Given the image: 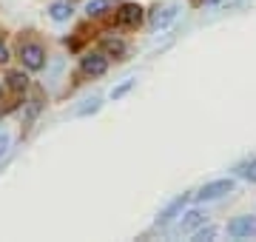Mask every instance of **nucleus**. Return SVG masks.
Listing matches in <instances>:
<instances>
[{
	"label": "nucleus",
	"mask_w": 256,
	"mask_h": 242,
	"mask_svg": "<svg viewBox=\"0 0 256 242\" xmlns=\"http://www.w3.org/2000/svg\"><path fill=\"white\" fill-rule=\"evenodd\" d=\"M236 188V182L234 180H214V182H205V186L194 194V200L196 202H210V200H220V196H225V194H230Z\"/></svg>",
	"instance_id": "f257e3e1"
},
{
	"label": "nucleus",
	"mask_w": 256,
	"mask_h": 242,
	"mask_svg": "<svg viewBox=\"0 0 256 242\" xmlns=\"http://www.w3.org/2000/svg\"><path fill=\"white\" fill-rule=\"evenodd\" d=\"M20 60H23V66H26L28 72H40L46 66V52L37 43H23L20 46Z\"/></svg>",
	"instance_id": "f03ea898"
},
{
	"label": "nucleus",
	"mask_w": 256,
	"mask_h": 242,
	"mask_svg": "<svg viewBox=\"0 0 256 242\" xmlns=\"http://www.w3.org/2000/svg\"><path fill=\"white\" fill-rule=\"evenodd\" d=\"M80 68H82V74H88V77H102L108 72V57L102 52H88L80 60Z\"/></svg>",
	"instance_id": "7ed1b4c3"
},
{
	"label": "nucleus",
	"mask_w": 256,
	"mask_h": 242,
	"mask_svg": "<svg viewBox=\"0 0 256 242\" xmlns=\"http://www.w3.org/2000/svg\"><path fill=\"white\" fill-rule=\"evenodd\" d=\"M256 234V216H236L228 222V236L242 240V236H254Z\"/></svg>",
	"instance_id": "20e7f679"
},
{
	"label": "nucleus",
	"mask_w": 256,
	"mask_h": 242,
	"mask_svg": "<svg viewBox=\"0 0 256 242\" xmlns=\"http://www.w3.org/2000/svg\"><path fill=\"white\" fill-rule=\"evenodd\" d=\"M180 14V6L176 3H162V6H154V12H151V26L154 28H165L171 20Z\"/></svg>",
	"instance_id": "39448f33"
},
{
	"label": "nucleus",
	"mask_w": 256,
	"mask_h": 242,
	"mask_svg": "<svg viewBox=\"0 0 256 242\" xmlns=\"http://www.w3.org/2000/svg\"><path fill=\"white\" fill-rule=\"evenodd\" d=\"M188 200H191V196H188V194H182V196H176L174 202H171V205H168V208H165V211H162V214L156 216V222H154V225H156V228H162V225H168V222H174L176 216L182 214V208H185V205H188Z\"/></svg>",
	"instance_id": "423d86ee"
},
{
	"label": "nucleus",
	"mask_w": 256,
	"mask_h": 242,
	"mask_svg": "<svg viewBox=\"0 0 256 242\" xmlns=\"http://www.w3.org/2000/svg\"><path fill=\"white\" fill-rule=\"evenodd\" d=\"M117 20H120V26H140L142 9H140L137 3H122L120 12H117Z\"/></svg>",
	"instance_id": "0eeeda50"
},
{
	"label": "nucleus",
	"mask_w": 256,
	"mask_h": 242,
	"mask_svg": "<svg viewBox=\"0 0 256 242\" xmlns=\"http://www.w3.org/2000/svg\"><path fill=\"white\" fill-rule=\"evenodd\" d=\"M205 216L208 214H202V211H188L180 220V225H176V234H194L200 225H205Z\"/></svg>",
	"instance_id": "6e6552de"
},
{
	"label": "nucleus",
	"mask_w": 256,
	"mask_h": 242,
	"mask_svg": "<svg viewBox=\"0 0 256 242\" xmlns=\"http://www.w3.org/2000/svg\"><path fill=\"white\" fill-rule=\"evenodd\" d=\"M126 43H122V40L120 38H106L102 40V54L106 57H114V60H120V57H126Z\"/></svg>",
	"instance_id": "1a4fd4ad"
},
{
	"label": "nucleus",
	"mask_w": 256,
	"mask_h": 242,
	"mask_svg": "<svg viewBox=\"0 0 256 242\" xmlns=\"http://www.w3.org/2000/svg\"><path fill=\"white\" fill-rule=\"evenodd\" d=\"M6 88L14 92V94H23L28 88V77L23 74V72H9V74H6Z\"/></svg>",
	"instance_id": "9d476101"
},
{
	"label": "nucleus",
	"mask_w": 256,
	"mask_h": 242,
	"mask_svg": "<svg viewBox=\"0 0 256 242\" xmlns=\"http://www.w3.org/2000/svg\"><path fill=\"white\" fill-rule=\"evenodd\" d=\"M48 14H52V20H57V23H63V20L72 18V3H66V0H60V3H52V9H48Z\"/></svg>",
	"instance_id": "9b49d317"
},
{
	"label": "nucleus",
	"mask_w": 256,
	"mask_h": 242,
	"mask_svg": "<svg viewBox=\"0 0 256 242\" xmlns=\"http://www.w3.org/2000/svg\"><path fill=\"white\" fill-rule=\"evenodd\" d=\"M108 9H111V0H88L86 3V14L88 18H102Z\"/></svg>",
	"instance_id": "f8f14e48"
},
{
	"label": "nucleus",
	"mask_w": 256,
	"mask_h": 242,
	"mask_svg": "<svg viewBox=\"0 0 256 242\" xmlns=\"http://www.w3.org/2000/svg\"><path fill=\"white\" fill-rule=\"evenodd\" d=\"M236 174L248 182H256V160H248V162H239L236 166Z\"/></svg>",
	"instance_id": "ddd939ff"
},
{
	"label": "nucleus",
	"mask_w": 256,
	"mask_h": 242,
	"mask_svg": "<svg viewBox=\"0 0 256 242\" xmlns=\"http://www.w3.org/2000/svg\"><path fill=\"white\" fill-rule=\"evenodd\" d=\"M214 236H216V228H214V225H208V228H205V225H200V228L194 231V240H196V242L214 240Z\"/></svg>",
	"instance_id": "4468645a"
},
{
	"label": "nucleus",
	"mask_w": 256,
	"mask_h": 242,
	"mask_svg": "<svg viewBox=\"0 0 256 242\" xmlns=\"http://www.w3.org/2000/svg\"><path fill=\"white\" fill-rule=\"evenodd\" d=\"M131 88H134V80H126V83L114 86V88H111V100H120V97H126Z\"/></svg>",
	"instance_id": "2eb2a0df"
},
{
	"label": "nucleus",
	"mask_w": 256,
	"mask_h": 242,
	"mask_svg": "<svg viewBox=\"0 0 256 242\" xmlns=\"http://www.w3.org/2000/svg\"><path fill=\"white\" fill-rule=\"evenodd\" d=\"M94 112H100V100H97V97L86 100V106H80V108H77V114H94Z\"/></svg>",
	"instance_id": "dca6fc26"
},
{
	"label": "nucleus",
	"mask_w": 256,
	"mask_h": 242,
	"mask_svg": "<svg viewBox=\"0 0 256 242\" xmlns=\"http://www.w3.org/2000/svg\"><path fill=\"white\" fill-rule=\"evenodd\" d=\"M9 148V134L6 131H0V157H3V151Z\"/></svg>",
	"instance_id": "f3484780"
},
{
	"label": "nucleus",
	"mask_w": 256,
	"mask_h": 242,
	"mask_svg": "<svg viewBox=\"0 0 256 242\" xmlns=\"http://www.w3.org/2000/svg\"><path fill=\"white\" fill-rule=\"evenodd\" d=\"M3 63H9V48L0 43V66H3Z\"/></svg>",
	"instance_id": "a211bd4d"
},
{
	"label": "nucleus",
	"mask_w": 256,
	"mask_h": 242,
	"mask_svg": "<svg viewBox=\"0 0 256 242\" xmlns=\"http://www.w3.org/2000/svg\"><path fill=\"white\" fill-rule=\"evenodd\" d=\"M205 3H216V0H205Z\"/></svg>",
	"instance_id": "6ab92c4d"
}]
</instances>
